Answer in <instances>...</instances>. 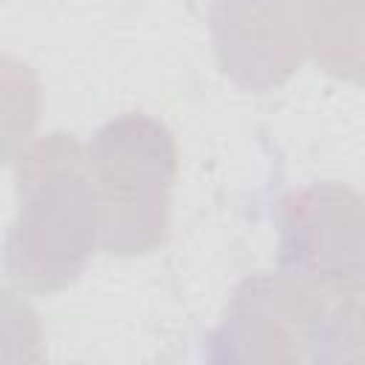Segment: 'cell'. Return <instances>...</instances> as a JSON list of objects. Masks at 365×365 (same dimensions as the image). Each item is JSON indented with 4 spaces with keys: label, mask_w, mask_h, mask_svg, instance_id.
<instances>
[{
    "label": "cell",
    "mask_w": 365,
    "mask_h": 365,
    "mask_svg": "<svg viewBox=\"0 0 365 365\" xmlns=\"http://www.w3.org/2000/svg\"><path fill=\"white\" fill-rule=\"evenodd\" d=\"M362 297H336L285 271L245 277L205 336L211 362H354Z\"/></svg>",
    "instance_id": "obj_2"
},
{
    "label": "cell",
    "mask_w": 365,
    "mask_h": 365,
    "mask_svg": "<svg viewBox=\"0 0 365 365\" xmlns=\"http://www.w3.org/2000/svg\"><path fill=\"white\" fill-rule=\"evenodd\" d=\"M305 51L342 80L362 77V0H299Z\"/></svg>",
    "instance_id": "obj_6"
},
{
    "label": "cell",
    "mask_w": 365,
    "mask_h": 365,
    "mask_svg": "<svg viewBox=\"0 0 365 365\" xmlns=\"http://www.w3.org/2000/svg\"><path fill=\"white\" fill-rule=\"evenodd\" d=\"M14 188L17 214L3 242L9 279L34 294L74 285L100 245L86 145L66 131L29 140L14 160Z\"/></svg>",
    "instance_id": "obj_1"
},
{
    "label": "cell",
    "mask_w": 365,
    "mask_h": 365,
    "mask_svg": "<svg viewBox=\"0 0 365 365\" xmlns=\"http://www.w3.org/2000/svg\"><path fill=\"white\" fill-rule=\"evenodd\" d=\"M208 34L222 74L254 94L285 86L308 54L299 0H208Z\"/></svg>",
    "instance_id": "obj_5"
},
{
    "label": "cell",
    "mask_w": 365,
    "mask_h": 365,
    "mask_svg": "<svg viewBox=\"0 0 365 365\" xmlns=\"http://www.w3.org/2000/svg\"><path fill=\"white\" fill-rule=\"evenodd\" d=\"M279 271L336 297H362L365 211L342 182H314L279 200Z\"/></svg>",
    "instance_id": "obj_4"
},
{
    "label": "cell",
    "mask_w": 365,
    "mask_h": 365,
    "mask_svg": "<svg viewBox=\"0 0 365 365\" xmlns=\"http://www.w3.org/2000/svg\"><path fill=\"white\" fill-rule=\"evenodd\" d=\"M177 165L171 128L145 111L120 114L94 131L86 168L97 197L103 251L140 257L168 240Z\"/></svg>",
    "instance_id": "obj_3"
},
{
    "label": "cell",
    "mask_w": 365,
    "mask_h": 365,
    "mask_svg": "<svg viewBox=\"0 0 365 365\" xmlns=\"http://www.w3.org/2000/svg\"><path fill=\"white\" fill-rule=\"evenodd\" d=\"M40 108L43 88L37 71L11 54H0V165L14 163L31 140Z\"/></svg>",
    "instance_id": "obj_7"
},
{
    "label": "cell",
    "mask_w": 365,
    "mask_h": 365,
    "mask_svg": "<svg viewBox=\"0 0 365 365\" xmlns=\"http://www.w3.org/2000/svg\"><path fill=\"white\" fill-rule=\"evenodd\" d=\"M43 325L37 311L9 288H0V362H43Z\"/></svg>",
    "instance_id": "obj_8"
}]
</instances>
